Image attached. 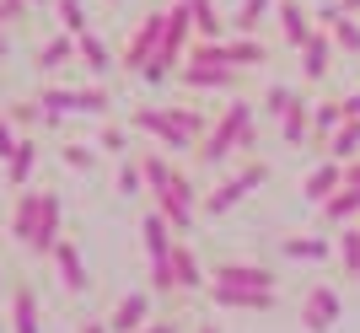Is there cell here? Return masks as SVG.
I'll return each mask as SVG.
<instances>
[{
  "instance_id": "obj_22",
  "label": "cell",
  "mask_w": 360,
  "mask_h": 333,
  "mask_svg": "<svg viewBox=\"0 0 360 333\" xmlns=\"http://www.w3.org/2000/svg\"><path fill=\"white\" fill-rule=\"evenodd\" d=\"M269 60V48L258 44V32H237V38H226V65H237V70H253V65Z\"/></svg>"
},
{
  "instance_id": "obj_28",
  "label": "cell",
  "mask_w": 360,
  "mask_h": 333,
  "mask_svg": "<svg viewBox=\"0 0 360 333\" xmlns=\"http://www.w3.org/2000/svg\"><path fill=\"white\" fill-rule=\"evenodd\" d=\"M323 215H328V226H349V221L360 215V188H349V183H345L333 199H323Z\"/></svg>"
},
{
  "instance_id": "obj_31",
  "label": "cell",
  "mask_w": 360,
  "mask_h": 333,
  "mask_svg": "<svg viewBox=\"0 0 360 333\" xmlns=\"http://www.w3.org/2000/svg\"><path fill=\"white\" fill-rule=\"evenodd\" d=\"M140 172H146V188L156 194V188H167V183H172V172H178V166L167 162L162 151H140Z\"/></svg>"
},
{
  "instance_id": "obj_36",
  "label": "cell",
  "mask_w": 360,
  "mask_h": 333,
  "mask_svg": "<svg viewBox=\"0 0 360 333\" xmlns=\"http://www.w3.org/2000/svg\"><path fill=\"white\" fill-rule=\"evenodd\" d=\"M333 247H339V263H345V274H360V226H355V221L339 231V242H333Z\"/></svg>"
},
{
  "instance_id": "obj_39",
  "label": "cell",
  "mask_w": 360,
  "mask_h": 333,
  "mask_svg": "<svg viewBox=\"0 0 360 333\" xmlns=\"http://www.w3.org/2000/svg\"><path fill=\"white\" fill-rule=\"evenodd\" d=\"M60 162L70 166V172H91V166H97V156H91L86 145H65V151H60Z\"/></svg>"
},
{
  "instance_id": "obj_21",
  "label": "cell",
  "mask_w": 360,
  "mask_h": 333,
  "mask_svg": "<svg viewBox=\"0 0 360 333\" xmlns=\"http://www.w3.org/2000/svg\"><path fill=\"white\" fill-rule=\"evenodd\" d=\"M75 60L86 65L91 76H108V70H113V65H119V54H113V48L103 44V38H97V32H81V38H75Z\"/></svg>"
},
{
  "instance_id": "obj_29",
  "label": "cell",
  "mask_w": 360,
  "mask_h": 333,
  "mask_svg": "<svg viewBox=\"0 0 360 333\" xmlns=\"http://www.w3.org/2000/svg\"><path fill=\"white\" fill-rule=\"evenodd\" d=\"M280 253L296 258V263H323L333 247H328V237H285V242H280Z\"/></svg>"
},
{
  "instance_id": "obj_3",
  "label": "cell",
  "mask_w": 360,
  "mask_h": 333,
  "mask_svg": "<svg viewBox=\"0 0 360 333\" xmlns=\"http://www.w3.org/2000/svg\"><path fill=\"white\" fill-rule=\"evenodd\" d=\"M253 145V103H226V113L205 129V140L194 145V156L205 166H221L231 151H248Z\"/></svg>"
},
{
  "instance_id": "obj_34",
  "label": "cell",
  "mask_w": 360,
  "mask_h": 333,
  "mask_svg": "<svg viewBox=\"0 0 360 333\" xmlns=\"http://www.w3.org/2000/svg\"><path fill=\"white\" fill-rule=\"evenodd\" d=\"M188 11H194V32L199 38H221L226 22L215 16V0H188Z\"/></svg>"
},
{
  "instance_id": "obj_16",
  "label": "cell",
  "mask_w": 360,
  "mask_h": 333,
  "mask_svg": "<svg viewBox=\"0 0 360 333\" xmlns=\"http://www.w3.org/2000/svg\"><path fill=\"white\" fill-rule=\"evenodd\" d=\"M38 215H44V194H38V188H22V194H16V204H11V237H16L22 247L32 242Z\"/></svg>"
},
{
  "instance_id": "obj_17",
  "label": "cell",
  "mask_w": 360,
  "mask_h": 333,
  "mask_svg": "<svg viewBox=\"0 0 360 333\" xmlns=\"http://www.w3.org/2000/svg\"><path fill=\"white\" fill-rule=\"evenodd\" d=\"M210 301L226 312H269L274 290H237V285H210Z\"/></svg>"
},
{
  "instance_id": "obj_12",
  "label": "cell",
  "mask_w": 360,
  "mask_h": 333,
  "mask_svg": "<svg viewBox=\"0 0 360 333\" xmlns=\"http://www.w3.org/2000/svg\"><path fill=\"white\" fill-rule=\"evenodd\" d=\"M339 188H345V162H333V156L301 178V199H307V204H323V199H333Z\"/></svg>"
},
{
  "instance_id": "obj_42",
  "label": "cell",
  "mask_w": 360,
  "mask_h": 333,
  "mask_svg": "<svg viewBox=\"0 0 360 333\" xmlns=\"http://www.w3.org/2000/svg\"><path fill=\"white\" fill-rule=\"evenodd\" d=\"M16 140H22V135H16V124L6 119V113H0V162H6V156L16 151Z\"/></svg>"
},
{
  "instance_id": "obj_51",
  "label": "cell",
  "mask_w": 360,
  "mask_h": 333,
  "mask_svg": "<svg viewBox=\"0 0 360 333\" xmlns=\"http://www.w3.org/2000/svg\"><path fill=\"white\" fill-rule=\"evenodd\" d=\"M27 6H54V0H27Z\"/></svg>"
},
{
  "instance_id": "obj_7",
  "label": "cell",
  "mask_w": 360,
  "mask_h": 333,
  "mask_svg": "<svg viewBox=\"0 0 360 333\" xmlns=\"http://www.w3.org/2000/svg\"><path fill=\"white\" fill-rule=\"evenodd\" d=\"M156 210L167 215V226L178 231H194V215H199V188L188 178H183V172H172V183H167V188H156Z\"/></svg>"
},
{
  "instance_id": "obj_24",
  "label": "cell",
  "mask_w": 360,
  "mask_h": 333,
  "mask_svg": "<svg viewBox=\"0 0 360 333\" xmlns=\"http://www.w3.org/2000/svg\"><path fill=\"white\" fill-rule=\"evenodd\" d=\"M172 285L178 290H205V269H199V258H194L188 242L172 247Z\"/></svg>"
},
{
  "instance_id": "obj_1",
  "label": "cell",
  "mask_w": 360,
  "mask_h": 333,
  "mask_svg": "<svg viewBox=\"0 0 360 333\" xmlns=\"http://www.w3.org/2000/svg\"><path fill=\"white\" fill-rule=\"evenodd\" d=\"M135 129L150 135L162 151H194L210 124H205V113H194V107H140Z\"/></svg>"
},
{
  "instance_id": "obj_2",
  "label": "cell",
  "mask_w": 360,
  "mask_h": 333,
  "mask_svg": "<svg viewBox=\"0 0 360 333\" xmlns=\"http://www.w3.org/2000/svg\"><path fill=\"white\" fill-rule=\"evenodd\" d=\"M194 38H199V32H194V11H188V0H172V6H167V27H162V48L150 54V65L140 70V81H150V86L167 81L183 60H188Z\"/></svg>"
},
{
  "instance_id": "obj_50",
  "label": "cell",
  "mask_w": 360,
  "mask_h": 333,
  "mask_svg": "<svg viewBox=\"0 0 360 333\" xmlns=\"http://www.w3.org/2000/svg\"><path fill=\"white\" fill-rule=\"evenodd\" d=\"M0 60H6V32H0Z\"/></svg>"
},
{
  "instance_id": "obj_19",
  "label": "cell",
  "mask_w": 360,
  "mask_h": 333,
  "mask_svg": "<svg viewBox=\"0 0 360 333\" xmlns=\"http://www.w3.org/2000/svg\"><path fill=\"white\" fill-rule=\"evenodd\" d=\"M274 16H280V32H285V44L290 48H301L307 38H312V16H307V6L301 0H274Z\"/></svg>"
},
{
  "instance_id": "obj_8",
  "label": "cell",
  "mask_w": 360,
  "mask_h": 333,
  "mask_svg": "<svg viewBox=\"0 0 360 333\" xmlns=\"http://www.w3.org/2000/svg\"><path fill=\"white\" fill-rule=\"evenodd\" d=\"M162 27H167V11H150V16H140V27L129 32V44H124V54H119V65L124 70H146L150 65V54L162 48Z\"/></svg>"
},
{
  "instance_id": "obj_25",
  "label": "cell",
  "mask_w": 360,
  "mask_h": 333,
  "mask_svg": "<svg viewBox=\"0 0 360 333\" xmlns=\"http://www.w3.org/2000/svg\"><path fill=\"white\" fill-rule=\"evenodd\" d=\"M11 333H44V322H38V296H32L27 285L11 290Z\"/></svg>"
},
{
  "instance_id": "obj_47",
  "label": "cell",
  "mask_w": 360,
  "mask_h": 333,
  "mask_svg": "<svg viewBox=\"0 0 360 333\" xmlns=\"http://www.w3.org/2000/svg\"><path fill=\"white\" fill-rule=\"evenodd\" d=\"M81 333H113V328H108V322H86Z\"/></svg>"
},
{
  "instance_id": "obj_32",
  "label": "cell",
  "mask_w": 360,
  "mask_h": 333,
  "mask_svg": "<svg viewBox=\"0 0 360 333\" xmlns=\"http://www.w3.org/2000/svg\"><path fill=\"white\" fill-rule=\"evenodd\" d=\"M269 6H274V0H242L237 16H231V32H258V27H264V16H269Z\"/></svg>"
},
{
  "instance_id": "obj_52",
  "label": "cell",
  "mask_w": 360,
  "mask_h": 333,
  "mask_svg": "<svg viewBox=\"0 0 360 333\" xmlns=\"http://www.w3.org/2000/svg\"><path fill=\"white\" fill-rule=\"evenodd\" d=\"M108 6H119V0H108Z\"/></svg>"
},
{
  "instance_id": "obj_37",
  "label": "cell",
  "mask_w": 360,
  "mask_h": 333,
  "mask_svg": "<svg viewBox=\"0 0 360 333\" xmlns=\"http://www.w3.org/2000/svg\"><path fill=\"white\" fill-rule=\"evenodd\" d=\"M54 11H60V27L65 32H75V38L86 32V6H81V0H54Z\"/></svg>"
},
{
  "instance_id": "obj_14",
  "label": "cell",
  "mask_w": 360,
  "mask_h": 333,
  "mask_svg": "<svg viewBox=\"0 0 360 333\" xmlns=\"http://www.w3.org/2000/svg\"><path fill=\"white\" fill-rule=\"evenodd\" d=\"M60 231H65V204H60V194H44V215H38V231H32V253H54V242H60Z\"/></svg>"
},
{
  "instance_id": "obj_4",
  "label": "cell",
  "mask_w": 360,
  "mask_h": 333,
  "mask_svg": "<svg viewBox=\"0 0 360 333\" xmlns=\"http://www.w3.org/2000/svg\"><path fill=\"white\" fill-rule=\"evenodd\" d=\"M140 247H146V258H150V290L156 296H172V226H167V215L162 210H150L146 221H140Z\"/></svg>"
},
{
  "instance_id": "obj_27",
  "label": "cell",
  "mask_w": 360,
  "mask_h": 333,
  "mask_svg": "<svg viewBox=\"0 0 360 333\" xmlns=\"http://www.w3.org/2000/svg\"><path fill=\"white\" fill-rule=\"evenodd\" d=\"M75 60V32H60V38H49V44H38V70H60V65Z\"/></svg>"
},
{
  "instance_id": "obj_30",
  "label": "cell",
  "mask_w": 360,
  "mask_h": 333,
  "mask_svg": "<svg viewBox=\"0 0 360 333\" xmlns=\"http://www.w3.org/2000/svg\"><path fill=\"white\" fill-rule=\"evenodd\" d=\"M280 135H285V145H307V135H312V103H290V113L280 119Z\"/></svg>"
},
{
  "instance_id": "obj_33",
  "label": "cell",
  "mask_w": 360,
  "mask_h": 333,
  "mask_svg": "<svg viewBox=\"0 0 360 333\" xmlns=\"http://www.w3.org/2000/svg\"><path fill=\"white\" fill-rule=\"evenodd\" d=\"M339 124H345V103H339V97H333V103H317V107H312V135H317V140H328Z\"/></svg>"
},
{
  "instance_id": "obj_35",
  "label": "cell",
  "mask_w": 360,
  "mask_h": 333,
  "mask_svg": "<svg viewBox=\"0 0 360 333\" xmlns=\"http://www.w3.org/2000/svg\"><path fill=\"white\" fill-rule=\"evenodd\" d=\"M113 188H119L124 199H135L140 188H146V172H140V156H119V178H113Z\"/></svg>"
},
{
  "instance_id": "obj_5",
  "label": "cell",
  "mask_w": 360,
  "mask_h": 333,
  "mask_svg": "<svg viewBox=\"0 0 360 333\" xmlns=\"http://www.w3.org/2000/svg\"><path fill=\"white\" fill-rule=\"evenodd\" d=\"M38 107H44V124H60L65 113H86V119H108L113 97H108L103 86H49L44 97H38Z\"/></svg>"
},
{
  "instance_id": "obj_38",
  "label": "cell",
  "mask_w": 360,
  "mask_h": 333,
  "mask_svg": "<svg viewBox=\"0 0 360 333\" xmlns=\"http://www.w3.org/2000/svg\"><path fill=\"white\" fill-rule=\"evenodd\" d=\"M264 103H269V119L280 124L290 113V103H301V91H290V86H269V97H264Z\"/></svg>"
},
{
  "instance_id": "obj_49",
  "label": "cell",
  "mask_w": 360,
  "mask_h": 333,
  "mask_svg": "<svg viewBox=\"0 0 360 333\" xmlns=\"http://www.w3.org/2000/svg\"><path fill=\"white\" fill-rule=\"evenodd\" d=\"M339 6H345V11H349V16H355V11H360V0H339Z\"/></svg>"
},
{
  "instance_id": "obj_41",
  "label": "cell",
  "mask_w": 360,
  "mask_h": 333,
  "mask_svg": "<svg viewBox=\"0 0 360 333\" xmlns=\"http://www.w3.org/2000/svg\"><path fill=\"white\" fill-rule=\"evenodd\" d=\"M6 119H11V124H22V129H32V124H44V107H38V103H16L11 113H6Z\"/></svg>"
},
{
  "instance_id": "obj_26",
  "label": "cell",
  "mask_w": 360,
  "mask_h": 333,
  "mask_svg": "<svg viewBox=\"0 0 360 333\" xmlns=\"http://www.w3.org/2000/svg\"><path fill=\"white\" fill-rule=\"evenodd\" d=\"M323 151H328L333 162H355L360 156V119H345L328 140H323Z\"/></svg>"
},
{
  "instance_id": "obj_45",
  "label": "cell",
  "mask_w": 360,
  "mask_h": 333,
  "mask_svg": "<svg viewBox=\"0 0 360 333\" xmlns=\"http://www.w3.org/2000/svg\"><path fill=\"white\" fill-rule=\"evenodd\" d=\"M140 333H178V322H156V318H150V322H146Z\"/></svg>"
},
{
  "instance_id": "obj_44",
  "label": "cell",
  "mask_w": 360,
  "mask_h": 333,
  "mask_svg": "<svg viewBox=\"0 0 360 333\" xmlns=\"http://www.w3.org/2000/svg\"><path fill=\"white\" fill-rule=\"evenodd\" d=\"M345 183H349V188H360V156H355V162H345Z\"/></svg>"
},
{
  "instance_id": "obj_10",
  "label": "cell",
  "mask_w": 360,
  "mask_h": 333,
  "mask_svg": "<svg viewBox=\"0 0 360 333\" xmlns=\"http://www.w3.org/2000/svg\"><path fill=\"white\" fill-rule=\"evenodd\" d=\"M333 322H339V296H333V285H312L307 301H301V328L307 333H328Z\"/></svg>"
},
{
  "instance_id": "obj_20",
  "label": "cell",
  "mask_w": 360,
  "mask_h": 333,
  "mask_svg": "<svg viewBox=\"0 0 360 333\" xmlns=\"http://www.w3.org/2000/svg\"><path fill=\"white\" fill-rule=\"evenodd\" d=\"M215 285H237V290H274V274L258 269V263H221L215 269Z\"/></svg>"
},
{
  "instance_id": "obj_11",
  "label": "cell",
  "mask_w": 360,
  "mask_h": 333,
  "mask_svg": "<svg viewBox=\"0 0 360 333\" xmlns=\"http://www.w3.org/2000/svg\"><path fill=\"white\" fill-rule=\"evenodd\" d=\"M333 48H339V44H333V32L328 27H312V38L296 48V54H301V76H307V81H323L333 70Z\"/></svg>"
},
{
  "instance_id": "obj_15",
  "label": "cell",
  "mask_w": 360,
  "mask_h": 333,
  "mask_svg": "<svg viewBox=\"0 0 360 333\" xmlns=\"http://www.w3.org/2000/svg\"><path fill=\"white\" fill-rule=\"evenodd\" d=\"M146 322H150V296H146V290H129V296L108 312V328H113V333H140Z\"/></svg>"
},
{
  "instance_id": "obj_6",
  "label": "cell",
  "mask_w": 360,
  "mask_h": 333,
  "mask_svg": "<svg viewBox=\"0 0 360 333\" xmlns=\"http://www.w3.org/2000/svg\"><path fill=\"white\" fill-rule=\"evenodd\" d=\"M264 183H269V166H264V162H248V166L237 172V178L215 183L210 194L199 199V210H205V215H226V210H237V204H242L248 194H253V188H264Z\"/></svg>"
},
{
  "instance_id": "obj_13",
  "label": "cell",
  "mask_w": 360,
  "mask_h": 333,
  "mask_svg": "<svg viewBox=\"0 0 360 333\" xmlns=\"http://www.w3.org/2000/svg\"><path fill=\"white\" fill-rule=\"evenodd\" d=\"M312 22H317V27H328V32H333V44L345 48V54H360V22L345 11V6H339V0H333V6H323Z\"/></svg>"
},
{
  "instance_id": "obj_43",
  "label": "cell",
  "mask_w": 360,
  "mask_h": 333,
  "mask_svg": "<svg viewBox=\"0 0 360 333\" xmlns=\"http://www.w3.org/2000/svg\"><path fill=\"white\" fill-rule=\"evenodd\" d=\"M345 103V119H360V91H349V97H339Z\"/></svg>"
},
{
  "instance_id": "obj_46",
  "label": "cell",
  "mask_w": 360,
  "mask_h": 333,
  "mask_svg": "<svg viewBox=\"0 0 360 333\" xmlns=\"http://www.w3.org/2000/svg\"><path fill=\"white\" fill-rule=\"evenodd\" d=\"M6 6H11V16H16V22H22V16H27V11H32L27 0H6Z\"/></svg>"
},
{
  "instance_id": "obj_23",
  "label": "cell",
  "mask_w": 360,
  "mask_h": 333,
  "mask_svg": "<svg viewBox=\"0 0 360 333\" xmlns=\"http://www.w3.org/2000/svg\"><path fill=\"white\" fill-rule=\"evenodd\" d=\"M32 166H38V140H16V151L6 156V183L11 188H27V178H32Z\"/></svg>"
},
{
  "instance_id": "obj_9",
  "label": "cell",
  "mask_w": 360,
  "mask_h": 333,
  "mask_svg": "<svg viewBox=\"0 0 360 333\" xmlns=\"http://www.w3.org/2000/svg\"><path fill=\"white\" fill-rule=\"evenodd\" d=\"M178 76H183V86L188 91H237V81H242V70L237 65H178Z\"/></svg>"
},
{
  "instance_id": "obj_48",
  "label": "cell",
  "mask_w": 360,
  "mask_h": 333,
  "mask_svg": "<svg viewBox=\"0 0 360 333\" xmlns=\"http://www.w3.org/2000/svg\"><path fill=\"white\" fill-rule=\"evenodd\" d=\"M194 333H221V328H215V322H210V318H205V322H199V328H194Z\"/></svg>"
},
{
  "instance_id": "obj_40",
  "label": "cell",
  "mask_w": 360,
  "mask_h": 333,
  "mask_svg": "<svg viewBox=\"0 0 360 333\" xmlns=\"http://www.w3.org/2000/svg\"><path fill=\"white\" fill-rule=\"evenodd\" d=\"M97 145H103L108 156H129V135H124V129H113V124H108L103 135H97Z\"/></svg>"
},
{
  "instance_id": "obj_18",
  "label": "cell",
  "mask_w": 360,
  "mask_h": 333,
  "mask_svg": "<svg viewBox=\"0 0 360 333\" xmlns=\"http://www.w3.org/2000/svg\"><path fill=\"white\" fill-rule=\"evenodd\" d=\"M49 258H54V269H60V285H65V290H75V296H81V290L91 285V274H86V263H81V253H75V242H65V237H60Z\"/></svg>"
}]
</instances>
